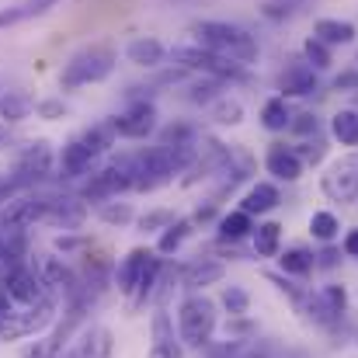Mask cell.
I'll list each match as a JSON object with an SVG mask.
<instances>
[{
	"label": "cell",
	"mask_w": 358,
	"mask_h": 358,
	"mask_svg": "<svg viewBox=\"0 0 358 358\" xmlns=\"http://www.w3.org/2000/svg\"><path fill=\"white\" fill-rule=\"evenodd\" d=\"M192 35L199 38L202 49L230 59V63H250L257 59V42L250 31H243L237 24H227V21H195L192 24Z\"/></svg>",
	"instance_id": "6da1fadb"
},
{
	"label": "cell",
	"mask_w": 358,
	"mask_h": 358,
	"mask_svg": "<svg viewBox=\"0 0 358 358\" xmlns=\"http://www.w3.org/2000/svg\"><path fill=\"white\" fill-rule=\"evenodd\" d=\"M112 70H115V52L105 49V45H91V49L70 56V63L59 73V87L77 91V87H87V84H101L105 77H112Z\"/></svg>",
	"instance_id": "7a4b0ae2"
},
{
	"label": "cell",
	"mask_w": 358,
	"mask_h": 358,
	"mask_svg": "<svg viewBox=\"0 0 358 358\" xmlns=\"http://www.w3.org/2000/svg\"><path fill=\"white\" fill-rule=\"evenodd\" d=\"M112 136H115V129H112V125H94V129L80 132L77 139H70V143L63 146V157H59L63 174H66V178L84 174V171L91 167V160H94V157H101V153L112 146Z\"/></svg>",
	"instance_id": "3957f363"
},
{
	"label": "cell",
	"mask_w": 358,
	"mask_h": 358,
	"mask_svg": "<svg viewBox=\"0 0 358 358\" xmlns=\"http://www.w3.org/2000/svg\"><path fill=\"white\" fill-rule=\"evenodd\" d=\"M178 331H181V341L192 345V348L209 345V338H213V331H216V306H213L206 296L185 299L181 310H178Z\"/></svg>",
	"instance_id": "277c9868"
},
{
	"label": "cell",
	"mask_w": 358,
	"mask_h": 358,
	"mask_svg": "<svg viewBox=\"0 0 358 358\" xmlns=\"http://www.w3.org/2000/svg\"><path fill=\"white\" fill-rule=\"evenodd\" d=\"M171 59L178 66L195 70V73H206L213 80H247V73H243L240 63H230V59H223V56H216V52H209L202 45H178L171 52Z\"/></svg>",
	"instance_id": "5b68a950"
},
{
	"label": "cell",
	"mask_w": 358,
	"mask_h": 358,
	"mask_svg": "<svg viewBox=\"0 0 358 358\" xmlns=\"http://www.w3.org/2000/svg\"><path fill=\"white\" fill-rule=\"evenodd\" d=\"M49 320H52V303H49V299H42L38 306H28V310H21V313L10 310L7 317H0V341L28 338V334L42 331Z\"/></svg>",
	"instance_id": "8992f818"
},
{
	"label": "cell",
	"mask_w": 358,
	"mask_h": 358,
	"mask_svg": "<svg viewBox=\"0 0 358 358\" xmlns=\"http://www.w3.org/2000/svg\"><path fill=\"white\" fill-rule=\"evenodd\" d=\"M324 192L334 202H355L358 199V153H348L341 160L331 164V171L324 174Z\"/></svg>",
	"instance_id": "52a82bcc"
},
{
	"label": "cell",
	"mask_w": 358,
	"mask_h": 358,
	"mask_svg": "<svg viewBox=\"0 0 358 358\" xmlns=\"http://www.w3.org/2000/svg\"><path fill=\"white\" fill-rule=\"evenodd\" d=\"M115 129V136H125V139H146L153 129H157V108L150 101H136L129 105L122 115L108 122Z\"/></svg>",
	"instance_id": "ba28073f"
},
{
	"label": "cell",
	"mask_w": 358,
	"mask_h": 358,
	"mask_svg": "<svg viewBox=\"0 0 358 358\" xmlns=\"http://www.w3.org/2000/svg\"><path fill=\"white\" fill-rule=\"evenodd\" d=\"M132 185H136V178H132V160H129V164H112V167L98 171V174L87 181L84 195H87V199H108V195H119V192L132 188Z\"/></svg>",
	"instance_id": "9c48e42d"
},
{
	"label": "cell",
	"mask_w": 358,
	"mask_h": 358,
	"mask_svg": "<svg viewBox=\"0 0 358 358\" xmlns=\"http://www.w3.org/2000/svg\"><path fill=\"white\" fill-rule=\"evenodd\" d=\"M45 206H49L45 199H10L0 213V227L7 234H21L35 220H45Z\"/></svg>",
	"instance_id": "30bf717a"
},
{
	"label": "cell",
	"mask_w": 358,
	"mask_h": 358,
	"mask_svg": "<svg viewBox=\"0 0 358 358\" xmlns=\"http://www.w3.org/2000/svg\"><path fill=\"white\" fill-rule=\"evenodd\" d=\"M42 278L38 271H28V268H10L7 271V296L14 303H24V306H38L42 303Z\"/></svg>",
	"instance_id": "8fae6325"
},
{
	"label": "cell",
	"mask_w": 358,
	"mask_h": 358,
	"mask_svg": "<svg viewBox=\"0 0 358 358\" xmlns=\"http://www.w3.org/2000/svg\"><path fill=\"white\" fill-rule=\"evenodd\" d=\"M278 87H282V98H306L317 91V73L310 63H292L282 70L278 77Z\"/></svg>",
	"instance_id": "7c38bea8"
},
{
	"label": "cell",
	"mask_w": 358,
	"mask_h": 358,
	"mask_svg": "<svg viewBox=\"0 0 358 358\" xmlns=\"http://www.w3.org/2000/svg\"><path fill=\"white\" fill-rule=\"evenodd\" d=\"M264 164H268V171H271L275 178H282V181H296V178L303 174V160H299V153L289 150L285 143H275V146L268 150Z\"/></svg>",
	"instance_id": "4fadbf2b"
},
{
	"label": "cell",
	"mask_w": 358,
	"mask_h": 358,
	"mask_svg": "<svg viewBox=\"0 0 358 358\" xmlns=\"http://www.w3.org/2000/svg\"><path fill=\"white\" fill-rule=\"evenodd\" d=\"M146 264H150V254L146 250H129V257L122 261L119 268V289L125 296H136V289H139V282H143V271H146Z\"/></svg>",
	"instance_id": "5bb4252c"
},
{
	"label": "cell",
	"mask_w": 358,
	"mask_h": 358,
	"mask_svg": "<svg viewBox=\"0 0 358 358\" xmlns=\"http://www.w3.org/2000/svg\"><path fill=\"white\" fill-rule=\"evenodd\" d=\"M108 352H112V334H108L105 327H91V331L73 345L70 358H108Z\"/></svg>",
	"instance_id": "9a60e30c"
},
{
	"label": "cell",
	"mask_w": 358,
	"mask_h": 358,
	"mask_svg": "<svg viewBox=\"0 0 358 358\" xmlns=\"http://www.w3.org/2000/svg\"><path fill=\"white\" fill-rule=\"evenodd\" d=\"M313 35L320 42H327V45H345V42L355 38V24L352 21H338V17H320L313 24Z\"/></svg>",
	"instance_id": "2e32d148"
},
{
	"label": "cell",
	"mask_w": 358,
	"mask_h": 358,
	"mask_svg": "<svg viewBox=\"0 0 358 358\" xmlns=\"http://www.w3.org/2000/svg\"><path fill=\"white\" fill-rule=\"evenodd\" d=\"M125 56H129V63L150 70V66H160L164 63V45L157 38H132L129 49H125Z\"/></svg>",
	"instance_id": "e0dca14e"
},
{
	"label": "cell",
	"mask_w": 358,
	"mask_h": 358,
	"mask_svg": "<svg viewBox=\"0 0 358 358\" xmlns=\"http://www.w3.org/2000/svg\"><path fill=\"white\" fill-rule=\"evenodd\" d=\"M49 167H52V150H49L45 143H35V146H28V153L21 157L17 174H24V178H42V174H49Z\"/></svg>",
	"instance_id": "ac0fdd59"
},
{
	"label": "cell",
	"mask_w": 358,
	"mask_h": 358,
	"mask_svg": "<svg viewBox=\"0 0 358 358\" xmlns=\"http://www.w3.org/2000/svg\"><path fill=\"white\" fill-rule=\"evenodd\" d=\"M223 271H227V268H223V261H206V257H202V261H195V264L185 271V285H188V289L213 285V282H220V278H223Z\"/></svg>",
	"instance_id": "d6986e66"
},
{
	"label": "cell",
	"mask_w": 358,
	"mask_h": 358,
	"mask_svg": "<svg viewBox=\"0 0 358 358\" xmlns=\"http://www.w3.org/2000/svg\"><path fill=\"white\" fill-rule=\"evenodd\" d=\"M278 206V188L275 185H254L250 192H247V199H243V213L247 216H254V213H271Z\"/></svg>",
	"instance_id": "ffe728a7"
},
{
	"label": "cell",
	"mask_w": 358,
	"mask_h": 358,
	"mask_svg": "<svg viewBox=\"0 0 358 358\" xmlns=\"http://www.w3.org/2000/svg\"><path fill=\"white\" fill-rule=\"evenodd\" d=\"M261 125L271 129V132H282V129L292 125V112H289L285 98H271V101L261 108Z\"/></svg>",
	"instance_id": "44dd1931"
},
{
	"label": "cell",
	"mask_w": 358,
	"mask_h": 358,
	"mask_svg": "<svg viewBox=\"0 0 358 358\" xmlns=\"http://www.w3.org/2000/svg\"><path fill=\"white\" fill-rule=\"evenodd\" d=\"M38 278H42L45 285H70V282H73L70 271H66V264H63L59 257H52V254H42V257H38Z\"/></svg>",
	"instance_id": "7402d4cb"
},
{
	"label": "cell",
	"mask_w": 358,
	"mask_h": 358,
	"mask_svg": "<svg viewBox=\"0 0 358 358\" xmlns=\"http://www.w3.org/2000/svg\"><path fill=\"white\" fill-rule=\"evenodd\" d=\"M49 3H52V0H28V3H17V7H10V10H0V28H7V24H17V21H24V17H35V14L49 10Z\"/></svg>",
	"instance_id": "603a6c76"
},
{
	"label": "cell",
	"mask_w": 358,
	"mask_h": 358,
	"mask_svg": "<svg viewBox=\"0 0 358 358\" xmlns=\"http://www.w3.org/2000/svg\"><path fill=\"white\" fill-rule=\"evenodd\" d=\"M334 136L345 143V146H358V112H338L331 122Z\"/></svg>",
	"instance_id": "cb8c5ba5"
},
{
	"label": "cell",
	"mask_w": 358,
	"mask_h": 358,
	"mask_svg": "<svg viewBox=\"0 0 358 358\" xmlns=\"http://www.w3.org/2000/svg\"><path fill=\"white\" fill-rule=\"evenodd\" d=\"M278 237H282V227L278 223H261L257 234H254V250L261 257H271L278 250Z\"/></svg>",
	"instance_id": "d4e9b609"
},
{
	"label": "cell",
	"mask_w": 358,
	"mask_h": 358,
	"mask_svg": "<svg viewBox=\"0 0 358 358\" xmlns=\"http://www.w3.org/2000/svg\"><path fill=\"white\" fill-rule=\"evenodd\" d=\"M31 112V98L24 94V91H10L3 101H0V115L7 122H17V119H24Z\"/></svg>",
	"instance_id": "484cf974"
},
{
	"label": "cell",
	"mask_w": 358,
	"mask_h": 358,
	"mask_svg": "<svg viewBox=\"0 0 358 358\" xmlns=\"http://www.w3.org/2000/svg\"><path fill=\"white\" fill-rule=\"evenodd\" d=\"M213 358H268V348L264 345H254V341H234V345L216 348Z\"/></svg>",
	"instance_id": "4316f807"
},
{
	"label": "cell",
	"mask_w": 358,
	"mask_h": 358,
	"mask_svg": "<svg viewBox=\"0 0 358 358\" xmlns=\"http://www.w3.org/2000/svg\"><path fill=\"white\" fill-rule=\"evenodd\" d=\"M209 115L216 122H223V125H237L243 119V105H240L237 98H220V101H213V108H209Z\"/></svg>",
	"instance_id": "83f0119b"
},
{
	"label": "cell",
	"mask_w": 358,
	"mask_h": 358,
	"mask_svg": "<svg viewBox=\"0 0 358 358\" xmlns=\"http://www.w3.org/2000/svg\"><path fill=\"white\" fill-rule=\"evenodd\" d=\"M247 230H254L250 227V216L240 209V213H230V216H223V223H220V237L223 240H240L247 237Z\"/></svg>",
	"instance_id": "f1b7e54d"
},
{
	"label": "cell",
	"mask_w": 358,
	"mask_h": 358,
	"mask_svg": "<svg viewBox=\"0 0 358 358\" xmlns=\"http://www.w3.org/2000/svg\"><path fill=\"white\" fill-rule=\"evenodd\" d=\"M303 56H306V63H310L313 70H324V66H331V49H327V42H320L317 35H313V38H306V45H303Z\"/></svg>",
	"instance_id": "f546056e"
},
{
	"label": "cell",
	"mask_w": 358,
	"mask_h": 358,
	"mask_svg": "<svg viewBox=\"0 0 358 358\" xmlns=\"http://www.w3.org/2000/svg\"><path fill=\"white\" fill-rule=\"evenodd\" d=\"M278 261H282V271H289V275H310V268H313V257L306 250H299V247L285 250Z\"/></svg>",
	"instance_id": "4dcf8cb0"
},
{
	"label": "cell",
	"mask_w": 358,
	"mask_h": 358,
	"mask_svg": "<svg viewBox=\"0 0 358 358\" xmlns=\"http://www.w3.org/2000/svg\"><path fill=\"white\" fill-rule=\"evenodd\" d=\"M345 303H348L345 289H341V285H327V289H324V306H320V317L327 320V317L345 313Z\"/></svg>",
	"instance_id": "1f68e13d"
},
{
	"label": "cell",
	"mask_w": 358,
	"mask_h": 358,
	"mask_svg": "<svg viewBox=\"0 0 358 358\" xmlns=\"http://www.w3.org/2000/svg\"><path fill=\"white\" fill-rule=\"evenodd\" d=\"M303 3H306V0H261V14H264V17H271V21H278V17L296 14Z\"/></svg>",
	"instance_id": "d6a6232c"
},
{
	"label": "cell",
	"mask_w": 358,
	"mask_h": 358,
	"mask_svg": "<svg viewBox=\"0 0 358 358\" xmlns=\"http://www.w3.org/2000/svg\"><path fill=\"white\" fill-rule=\"evenodd\" d=\"M188 230H192V223H188V220H178V223H171V227H167V234L160 237V243H157V247H160L164 254L178 250V247H181V240L188 237Z\"/></svg>",
	"instance_id": "836d02e7"
},
{
	"label": "cell",
	"mask_w": 358,
	"mask_h": 358,
	"mask_svg": "<svg viewBox=\"0 0 358 358\" xmlns=\"http://www.w3.org/2000/svg\"><path fill=\"white\" fill-rule=\"evenodd\" d=\"M310 230H313V237L334 240V237H338V220H334L331 213H313V220H310Z\"/></svg>",
	"instance_id": "e575fe53"
},
{
	"label": "cell",
	"mask_w": 358,
	"mask_h": 358,
	"mask_svg": "<svg viewBox=\"0 0 358 358\" xmlns=\"http://www.w3.org/2000/svg\"><path fill=\"white\" fill-rule=\"evenodd\" d=\"M157 275H160V261H157V257H150V264H146V271H143V282H139V289H136V303H143V299L153 292Z\"/></svg>",
	"instance_id": "d590c367"
},
{
	"label": "cell",
	"mask_w": 358,
	"mask_h": 358,
	"mask_svg": "<svg viewBox=\"0 0 358 358\" xmlns=\"http://www.w3.org/2000/svg\"><path fill=\"white\" fill-rule=\"evenodd\" d=\"M223 303H227V310H230V313H247V306H250V296H247L240 285H230V289L223 292Z\"/></svg>",
	"instance_id": "8d00e7d4"
},
{
	"label": "cell",
	"mask_w": 358,
	"mask_h": 358,
	"mask_svg": "<svg viewBox=\"0 0 358 358\" xmlns=\"http://www.w3.org/2000/svg\"><path fill=\"white\" fill-rule=\"evenodd\" d=\"M150 358H185V352L174 345V338H167V341H153Z\"/></svg>",
	"instance_id": "74e56055"
},
{
	"label": "cell",
	"mask_w": 358,
	"mask_h": 358,
	"mask_svg": "<svg viewBox=\"0 0 358 358\" xmlns=\"http://www.w3.org/2000/svg\"><path fill=\"white\" fill-rule=\"evenodd\" d=\"M101 216H105L108 223H129V220H132V209H129V206H108V209H101Z\"/></svg>",
	"instance_id": "f35d334b"
},
{
	"label": "cell",
	"mask_w": 358,
	"mask_h": 358,
	"mask_svg": "<svg viewBox=\"0 0 358 358\" xmlns=\"http://www.w3.org/2000/svg\"><path fill=\"white\" fill-rule=\"evenodd\" d=\"M289 129H296V132H317V115H310V112H303V115H296V122L289 125Z\"/></svg>",
	"instance_id": "ab89813d"
},
{
	"label": "cell",
	"mask_w": 358,
	"mask_h": 358,
	"mask_svg": "<svg viewBox=\"0 0 358 358\" xmlns=\"http://www.w3.org/2000/svg\"><path fill=\"white\" fill-rule=\"evenodd\" d=\"M320 157H324V143H320V139H313V143H306V146L299 150V160H313V164H317Z\"/></svg>",
	"instance_id": "60d3db41"
},
{
	"label": "cell",
	"mask_w": 358,
	"mask_h": 358,
	"mask_svg": "<svg viewBox=\"0 0 358 358\" xmlns=\"http://www.w3.org/2000/svg\"><path fill=\"white\" fill-rule=\"evenodd\" d=\"M334 87H338V91H348V87H358V70H352V73H341V77L334 80Z\"/></svg>",
	"instance_id": "b9f144b4"
},
{
	"label": "cell",
	"mask_w": 358,
	"mask_h": 358,
	"mask_svg": "<svg viewBox=\"0 0 358 358\" xmlns=\"http://www.w3.org/2000/svg\"><path fill=\"white\" fill-rule=\"evenodd\" d=\"M345 250H348L352 257H358V230H352V234L345 237Z\"/></svg>",
	"instance_id": "7bdbcfd3"
},
{
	"label": "cell",
	"mask_w": 358,
	"mask_h": 358,
	"mask_svg": "<svg viewBox=\"0 0 358 358\" xmlns=\"http://www.w3.org/2000/svg\"><path fill=\"white\" fill-rule=\"evenodd\" d=\"M38 112L42 115H59V105L56 101H45V105H38Z\"/></svg>",
	"instance_id": "ee69618b"
},
{
	"label": "cell",
	"mask_w": 358,
	"mask_h": 358,
	"mask_svg": "<svg viewBox=\"0 0 358 358\" xmlns=\"http://www.w3.org/2000/svg\"><path fill=\"white\" fill-rule=\"evenodd\" d=\"M7 313H10V296L0 292V317H7Z\"/></svg>",
	"instance_id": "f6af8a7d"
}]
</instances>
